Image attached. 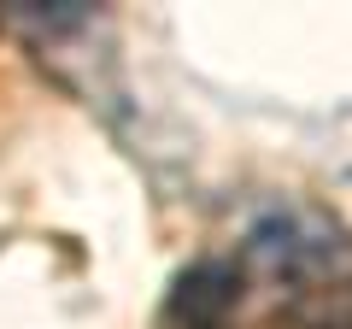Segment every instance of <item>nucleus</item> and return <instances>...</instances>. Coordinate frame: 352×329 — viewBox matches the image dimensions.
<instances>
[{"label": "nucleus", "instance_id": "nucleus-1", "mask_svg": "<svg viewBox=\"0 0 352 329\" xmlns=\"http://www.w3.org/2000/svg\"><path fill=\"white\" fill-rule=\"evenodd\" d=\"M247 253H252V265L270 270V277H311V270H323L329 259L340 253V229L323 224L317 212L288 206V212H270V217L252 224Z\"/></svg>", "mask_w": 352, "mask_h": 329}]
</instances>
